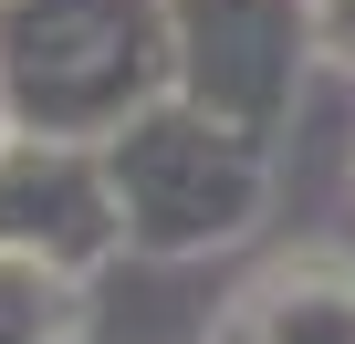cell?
I'll use <instances>...</instances> for the list:
<instances>
[{"label": "cell", "instance_id": "6da1fadb", "mask_svg": "<svg viewBox=\"0 0 355 344\" xmlns=\"http://www.w3.org/2000/svg\"><path fill=\"white\" fill-rule=\"evenodd\" d=\"M125 219L136 240L157 251H189V240H220L251 219V167L230 146H209L199 125H157L125 146Z\"/></svg>", "mask_w": 355, "mask_h": 344}, {"label": "cell", "instance_id": "7a4b0ae2", "mask_svg": "<svg viewBox=\"0 0 355 344\" xmlns=\"http://www.w3.org/2000/svg\"><path fill=\"white\" fill-rule=\"evenodd\" d=\"M220 344H355V292L324 271H282L220 323Z\"/></svg>", "mask_w": 355, "mask_h": 344}, {"label": "cell", "instance_id": "3957f363", "mask_svg": "<svg viewBox=\"0 0 355 344\" xmlns=\"http://www.w3.org/2000/svg\"><path fill=\"white\" fill-rule=\"evenodd\" d=\"M63 282H53V261H32V251H11L0 240V344H53L63 334Z\"/></svg>", "mask_w": 355, "mask_h": 344}]
</instances>
